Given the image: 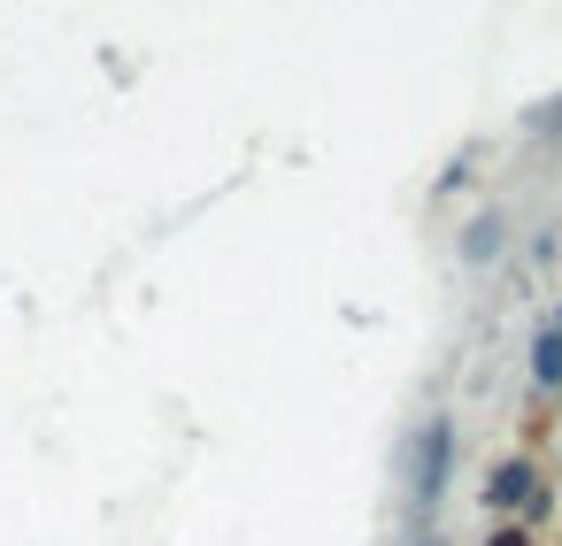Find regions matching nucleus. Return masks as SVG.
<instances>
[{
	"instance_id": "1",
	"label": "nucleus",
	"mask_w": 562,
	"mask_h": 546,
	"mask_svg": "<svg viewBox=\"0 0 562 546\" xmlns=\"http://www.w3.org/2000/svg\"><path fill=\"white\" fill-rule=\"evenodd\" d=\"M539 378H562V339H539Z\"/></svg>"
}]
</instances>
